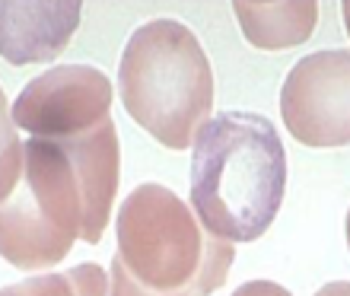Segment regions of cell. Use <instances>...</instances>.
Segmentation results:
<instances>
[{
  "instance_id": "6da1fadb",
  "label": "cell",
  "mask_w": 350,
  "mask_h": 296,
  "mask_svg": "<svg viewBox=\"0 0 350 296\" xmlns=\"http://www.w3.org/2000/svg\"><path fill=\"white\" fill-rule=\"evenodd\" d=\"M286 191V150L255 111H223L194 134L191 211L213 239H261Z\"/></svg>"
},
{
  "instance_id": "7a4b0ae2",
  "label": "cell",
  "mask_w": 350,
  "mask_h": 296,
  "mask_svg": "<svg viewBox=\"0 0 350 296\" xmlns=\"http://www.w3.org/2000/svg\"><path fill=\"white\" fill-rule=\"evenodd\" d=\"M109 296H211L226 284L236 245L213 239L166 185L144 182L115 217Z\"/></svg>"
},
{
  "instance_id": "3957f363",
  "label": "cell",
  "mask_w": 350,
  "mask_h": 296,
  "mask_svg": "<svg viewBox=\"0 0 350 296\" xmlns=\"http://www.w3.org/2000/svg\"><path fill=\"white\" fill-rule=\"evenodd\" d=\"M124 111L169 150H185L211 121L213 70L194 32L175 19H153L128 38L118 64Z\"/></svg>"
},
{
  "instance_id": "277c9868",
  "label": "cell",
  "mask_w": 350,
  "mask_h": 296,
  "mask_svg": "<svg viewBox=\"0 0 350 296\" xmlns=\"http://www.w3.org/2000/svg\"><path fill=\"white\" fill-rule=\"evenodd\" d=\"M86 230V191L57 140L23 144V176L0 204V258L13 268H55Z\"/></svg>"
},
{
  "instance_id": "5b68a950",
  "label": "cell",
  "mask_w": 350,
  "mask_h": 296,
  "mask_svg": "<svg viewBox=\"0 0 350 296\" xmlns=\"http://www.w3.org/2000/svg\"><path fill=\"white\" fill-rule=\"evenodd\" d=\"M111 80L96 67L61 64L29 80L13 102V124L38 140L83 137L109 121Z\"/></svg>"
},
{
  "instance_id": "8992f818",
  "label": "cell",
  "mask_w": 350,
  "mask_h": 296,
  "mask_svg": "<svg viewBox=\"0 0 350 296\" xmlns=\"http://www.w3.org/2000/svg\"><path fill=\"white\" fill-rule=\"evenodd\" d=\"M280 118L306 147L350 144V51L332 48L296 61L280 90Z\"/></svg>"
},
{
  "instance_id": "52a82bcc",
  "label": "cell",
  "mask_w": 350,
  "mask_h": 296,
  "mask_svg": "<svg viewBox=\"0 0 350 296\" xmlns=\"http://www.w3.org/2000/svg\"><path fill=\"white\" fill-rule=\"evenodd\" d=\"M83 3H0V55L10 64L55 61L80 26Z\"/></svg>"
},
{
  "instance_id": "ba28073f",
  "label": "cell",
  "mask_w": 350,
  "mask_h": 296,
  "mask_svg": "<svg viewBox=\"0 0 350 296\" xmlns=\"http://www.w3.org/2000/svg\"><path fill=\"white\" fill-rule=\"evenodd\" d=\"M67 150L70 163L80 172L86 191V230L83 242L86 245H99L105 236L111 217V204H115V191H118V172H121V153H118V131L115 121H102L99 128H92L83 137L57 140Z\"/></svg>"
},
{
  "instance_id": "9c48e42d",
  "label": "cell",
  "mask_w": 350,
  "mask_h": 296,
  "mask_svg": "<svg viewBox=\"0 0 350 296\" xmlns=\"http://www.w3.org/2000/svg\"><path fill=\"white\" fill-rule=\"evenodd\" d=\"M236 19L242 26V36L249 38V45L265 48V51H280L309 42L319 23V7L309 0L296 3H249L239 0L232 3Z\"/></svg>"
},
{
  "instance_id": "30bf717a",
  "label": "cell",
  "mask_w": 350,
  "mask_h": 296,
  "mask_svg": "<svg viewBox=\"0 0 350 296\" xmlns=\"http://www.w3.org/2000/svg\"><path fill=\"white\" fill-rule=\"evenodd\" d=\"M0 296H109L105 268L83 261L70 271H48L0 290Z\"/></svg>"
},
{
  "instance_id": "8fae6325",
  "label": "cell",
  "mask_w": 350,
  "mask_h": 296,
  "mask_svg": "<svg viewBox=\"0 0 350 296\" xmlns=\"http://www.w3.org/2000/svg\"><path fill=\"white\" fill-rule=\"evenodd\" d=\"M19 176H23V140L10 115L7 96L0 90V204L16 191Z\"/></svg>"
},
{
  "instance_id": "7c38bea8",
  "label": "cell",
  "mask_w": 350,
  "mask_h": 296,
  "mask_svg": "<svg viewBox=\"0 0 350 296\" xmlns=\"http://www.w3.org/2000/svg\"><path fill=\"white\" fill-rule=\"evenodd\" d=\"M230 296H293V293L284 290L280 284H274V280H249V284H242V287Z\"/></svg>"
},
{
  "instance_id": "4fadbf2b",
  "label": "cell",
  "mask_w": 350,
  "mask_h": 296,
  "mask_svg": "<svg viewBox=\"0 0 350 296\" xmlns=\"http://www.w3.org/2000/svg\"><path fill=\"white\" fill-rule=\"evenodd\" d=\"M315 296H350V284L347 280H334V284H325Z\"/></svg>"
},
{
  "instance_id": "5bb4252c",
  "label": "cell",
  "mask_w": 350,
  "mask_h": 296,
  "mask_svg": "<svg viewBox=\"0 0 350 296\" xmlns=\"http://www.w3.org/2000/svg\"><path fill=\"white\" fill-rule=\"evenodd\" d=\"M344 23H347V32H350V0L344 3Z\"/></svg>"
},
{
  "instance_id": "9a60e30c",
  "label": "cell",
  "mask_w": 350,
  "mask_h": 296,
  "mask_svg": "<svg viewBox=\"0 0 350 296\" xmlns=\"http://www.w3.org/2000/svg\"><path fill=\"white\" fill-rule=\"evenodd\" d=\"M344 230H347V249H350V211H347V226Z\"/></svg>"
}]
</instances>
